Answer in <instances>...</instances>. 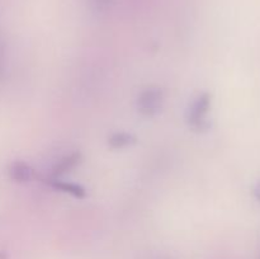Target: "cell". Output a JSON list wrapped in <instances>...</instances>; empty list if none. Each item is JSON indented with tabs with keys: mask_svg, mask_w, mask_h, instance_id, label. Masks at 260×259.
<instances>
[{
	"mask_svg": "<svg viewBox=\"0 0 260 259\" xmlns=\"http://www.w3.org/2000/svg\"><path fill=\"white\" fill-rule=\"evenodd\" d=\"M253 193H254V197H255L256 200H258L259 202H260V182L255 185V187H254Z\"/></svg>",
	"mask_w": 260,
	"mask_h": 259,
	"instance_id": "cell-9",
	"label": "cell"
},
{
	"mask_svg": "<svg viewBox=\"0 0 260 259\" xmlns=\"http://www.w3.org/2000/svg\"><path fill=\"white\" fill-rule=\"evenodd\" d=\"M9 177L17 183H27L33 178V169L29 164L22 160L13 161L9 165Z\"/></svg>",
	"mask_w": 260,
	"mask_h": 259,
	"instance_id": "cell-3",
	"label": "cell"
},
{
	"mask_svg": "<svg viewBox=\"0 0 260 259\" xmlns=\"http://www.w3.org/2000/svg\"><path fill=\"white\" fill-rule=\"evenodd\" d=\"M47 183L53 187L55 189L62 190L65 193H70L73 195L74 197L76 198H84L85 197V189H84L81 185L75 184V183H68V182H62L60 179H53V178H50V180L47 179Z\"/></svg>",
	"mask_w": 260,
	"mask_h": 259,
	"instance_id": "cell-5",
	"label": "cell"
},
{
	"mask_svg": "<svg viewBox=\"0 0 260 259\" xmlns=\"http://www.w3.org/2000/svg\"><path fill=\"white\" fill-rule=\"evenodd\" d=\"M136 142V137L134 135L128 134V132H114L108 137V145L112 149H124V147L129 146V145Z\"/></svg>",
	"mask_w": 260,
	"mask_h": 259,
	"instance_id": "cell-6",
	"label": "cell"
},
{
	"mask_svg": "<svg viewBox=\"0 0 260 259\" xmlns=\"http://www.w3.org/2000/svg\"><path fill=\"white\" fill-rule=\"evenodd\" d=\"M164 104V90L159 86H147L137 96V111L145 117H154Z\"/></svg>",
	"mask_w": 260,
	"mask_h": 259,
	"instance_id": "cell-2",
	"label": "cell"
},
{
	"mask_svg": "<svg viewBox=\"0 0 260 259\" xmlns=\"http://www.w3.org/2000/svg\"><path fill=\"white\" fill-rule=\"evenodd\" d=\"M211 107V95L207 91L198 94L189 104L185 113L188 124L194 130H205L207 127V114Z\"/></svg>",
	"mask_w": 260,
	"mask_h": 259,
	"instance_id": "cell-1",
	"label": "cell"
},
{
	"mask_svg": "<svg viewBox=\"0 0 260 259\" xmlns=\"http://www.w3.org/2000/svg\"><path fill=\"white\" fill-rule=\"evenodd\" d=\"M81 154L80 152H71L70 155H66L62 159L58 160L56 163L55 167L52 168V172H51L50 178H53V179H58L62 174H65L66 172L71 170L73 168H75L76 165L80 163Z\"/></svg>",
	"mask_w": 260,
	"mask_h": 259,
	"instance_id": "cell-4",
	"label": "cell"
},
{
	"mask_svg": "<svg viewBox=\"0 0 260 259\" xmlns=\"http://www.w3.org/2000/svg\"><path fill=\"white\" fill-rule=\"evenodd\" d=\"M89 4L94 12L102 14V13H106L111 9L113 0H89Z\"/></svg>",
	"mask_w": 260,
	"mask_h": 259,
	"instance_id": "cell-7",
	"label": "cell"
},
{
	"mask_svg": "<svg viewBox=\"0 0 260 259\" xmlns=\"http://www.w3.org/2000/svg\"><path fill=\"white\" fill-rule=\"evenodd\" d=\"M7 74V56H5V46L2 36H0V83L4 81Z\"/></svg>",
	"mask_w": 260,
	"mask_h": 259,
	"instance_id": "cell-8",
	"label": "cell"
}]
</instances>
